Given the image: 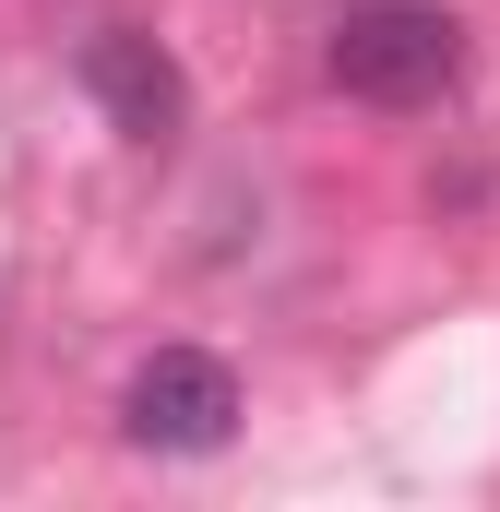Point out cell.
I'll list each match as a JSON object with an SVG mask.
<instances>
[{
  "mask_svg": "<svg viewBox=\"0 0 500 512\" xmlns=\"http://www.w3.org/2000/svg\"><path fill=\"white\" fill-rule=\"evenodd\" d=\"M120 429L143 453H167V465H191V453H227L239 441V370L215 358V346H155L120 393Z\"/></svg>",
  "mask_w": 500,
  "mask_h": 512,
  "instance_id": "2",
  "label": "cell"
},
{
  "mask_svg": "<svg viewBox=\"0 0 500 512\" xmlns=\"http://www.w3.org/2000/svg\"><path fill=\"white\" fill-rule=\"evenodd\" d=\"M72 84L108 108L120 143H167V131L191 120V72H179L167 36H143V24H96V36L72 48Z\"/></svg>",
  "mask_w": 500,
  "mask_h": 512,
  "instance_id": "3",
  "label": "cell"
},
{
  "mask_svg": "<svg viewBox=\"0 0 500 512\" xmlns=\"http://www.w3.org/2000/svg\"><path fill=\"white\" fill-rule=\"evenodd\" d=\"M322 72L358 96V108H429L453 72H465V24L441 0H358L322 48Z\"/></svg>",
  "mask_w": 500,
  "mask_h": 512,
  "instance_id": "1",
  "label": "cell"
}]
</instances>
